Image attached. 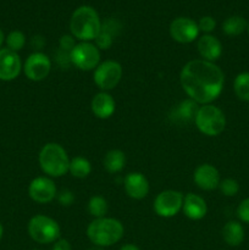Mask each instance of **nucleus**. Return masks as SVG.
<instances>
[{
    "label": "nucleus",
    "instance_id": "f03ea898",
    "mask_svg": "<svg viewBox=\"0 0 249 250\" xmlns=\"http://www.w3.org/2000/svg\"><path fill=\"white\" fill-rule=\"evenodd\" d=\"M70 31L76 41H94L102 31V21L97 10L88 5L77 7L71 15Z\"/></svg>",
    "mask_w": 249,
    "mask_h": 250
},
{
    "label": "nucleus",
    "instance_id": "f257e3e1",
    "mask_svg": "<svg viewBox=\"0 0 249 250\" xmlns=\"http://www.w3.org/2000/svg\"><path fill=\"white\" fill-rule=\"evenodd\" d=\"M180 83L189 99L199 105L212 104L224 90L225 75L215 62L194 59L182 67Z\"/></svg>",
    "mask_w": 249,
    "mask_h": 250
},
{
    "label": "nucleus",
    "instance_id": "f3484780",
    "mask_svg": "<svg viewBox=\"0 0 249 250\" xmlns=\"http://www.w3.org/2000/svg\"><path fill=\"white\" fill-rule=\"evenodd\" d=\"M197 49L200 59L210 62H215L222 55V44L212 34H203L198 38Z\"/></svg>",
    "mask_w": 249,
    "mask_h": 250
},
{
    "label": "nucleus",
    "instance_id": "f8f14e48",
    "mask_svg": "<svg viewBox=\"0 0 249 250\" xmlns=\"http://www.w3.org/2000/svg\"><path fill=\"white\" fill-rule=\"evenodd\" d=\"M28 195L38 204H48L58 195V188L53 178L48 176H38L33 178L28 186Z\"/></svg>",
    "mask_w": 249,
    "mask_h": 250
},
{
    "label": "nucleus",
    "instance_id": "c756f323",
    "mask_svg": "<svg viewBox=\"0 0 249 250\" xmlns=\"http://www.w3.org/2000/svg\"><path fill=\"white\" fill-rule=\"evenodd\" d=\"M76 44H77V42H76V38L72 34H63V36H61L60 41H59L60 50L66 54H70L71 50L76 46Z\"/></svg>",
    "mask_w": 249,
    "mask_h": 250
},
{
    "label": "nucleus",
    "instance_id": "9b49d317",
    "mask_svg": "<svg viewBox=\"0 0 249 250\" xmlns=\"http://www.w3.org/2000/svg\"><path fill=\"white\" fill-rule=\"evenodd\" d=\"M171 38L180 44L193 43L199 38V27L198 22L189 17H177L173 20L168 27Z\"/></svg>",
    "mask_w": 249,
    "mask_h": 250
},
{
    "label": "nucleus",
    "instance_id": "a211bd4d",
    "mask_svg": "<svg viewBox=\"0 0 249 250\" xmlns=\"http://www.w3.org/2000/svg\"><path fill=\"white\" fill-rule=\"evenodd\" d=\"M182 211L187 219L192 221L203 220L208 214L207 202L203 197L195 193H187L183 198Z\"/></svg>",
    "mask_w": 249,
    "mask_h": 250
},
{
    "label": "nucleus",
    "instance_id": "4be33fe9",
    "mask_svg": "<svg viewBox=\"0 0 249 250\" xmlns=\"http://www.w3.org/2000/svg\"><path fill=\"white\" fill-rule=\"evenodd\" d=\"M68 172L71 176L78 180L88 177L92 172V164L84 156H75L70 160V166H68Z\"/></svg>",
    "mask_w": 249,
    "mask_h": 250
},
{
    "label": "nucleus",
    "instance_id": "412c9836",
    "mask_svg": "<svg viewBox=\"0 0 249 250\" xmlns=\"http://www.w3.org/2000/svg\"><path fill=\"white\" fill-rule=\"evenodd\" d=\"M126 165V154L120 149H111L107 151L103 160V166L105 171L111 175L121 172Z\"/></svg>",
    "mask_w": 249,
    "mask_h": 250
},
{
    "label": "nucleus",
    "instance_id": "39448f33",
    "mask_svg": "<svg viewBox=\"0 0 249 250\" xmlns=\"http://www.w3.org/2000/svg\"><path fill=\"white\" fill-rule=\"evenodd\" d=\"M194 125L204 136L217 137L226 128V116L216 105H200L195 115Z\"/></svg>",
    "mask_w": 249,
    "mask_h": 250
},
{
    "label": "nucleus",
    "instance_id": "4468645a",
    "mask_svg": "<svg viewBox=\"0 0 249 250\" xmlns=\"http://www.w3.org/2000/svg\"><path fill=\"white\" fill-rule=\"evenodd\" d=\"M193 181L199 189L214 190L219 188L221 176L219 170L211 164H202L198 166L193 173Z\"/></svg>",
    "mask_w": 249,
    "mask_h": 250
},
{
    "label": "nucleus",
    "instance_id": "393cba45",
    "mask_svg": "<svg viewBox=\"0 0 249 250\" xmlns=\"http://www.w3.org/2000/svg\"><path fill=\"white\" fill-rule=\"evenodd\" d=\"M233 92L242 102H249V72H241L233 81Z\"/></svg>",
    "mask_w": 249,
    "mask_h": 250
},
{
    "label": "nucleus",
    "instance_id": "aec40b11",
    "mask_svg": "<svg viewBox=\"0 0 249 250\" xmlns=\"http://www.w3.org/2000/svg\"><path fill=\"white\" fill-rule=\"evenodd\" d=\"M222 238L229 247H238L244 241V229L239 221H228L222 227Z\"/></svg>",
    "mask_w": 249,
    "mask_h": 250
},
{
    "label": "nucleus",
    "instance_id": "c85d7f7f",
    "mask_svg": "<svg viewBox=\"0 0 249 250\" xmlns=\"http://www.w3.org/2000/svg\"><path fill=\"white\" fill-rule=\"evenodd\" d=\"M198 27L200 32H204L205 34H210L216 28V21L211 16H203L198 21Z\"/></svg>",
    "mask_w": 249,
    "mask_h": 250
},
{
    "label": "nucleus",
    "instance_id": "b1692460",
    "mask_svg": "<svg viewBox=\"0 0 249 250\" xmlns=\"http://www.w3.org/2000/svg\"><path fill=\"white\" fill-rule=\"evenodd\" d=\"M87 210L90 216H93L94 219H102V217L106 216L109 204H107V200L102 195H93L88 200Z\"/></svg>",
    "mask_w": 249,
    "mask_h": 250
},
{
    "label": "nucleus",
    "instance_id": "ddd939ff",
    "mask_svg": "<svg viewBox=\"0 0 249 250\" xmlns=\"http://www.w3.org/2000/svg\"><path fill=\"white\" fill-rule=\"evenodd\" d=\"M22 61L19 53L7 48L0 49V81L10 82L16 80L22 72Z\"/></svg>",
    "mask_w": 249,
    "mask_h": 250
},
{
    "label": "nucleus",
    "instance_id": "4c0bfd02",
    "mask_svg": "<svg viewBox=\"0 0 249 250\" xmlns=\"http://www.w3.org/2000/svg\"><path fill=\"white\" fill-rule=\"evenodd\" d=\"M247 31H248V34H249V22H248V27H247Z\"/></svg>",
    "mask_w": 249,
    "mask_h": 250
},
{
    "label": "nucleus",
    "instance_id": "6e6552de",
    "mask_svg": "<svg viewBox=\"0 0 249 250\" xmlns=\"http://www.w3.org/2000/svg\"><path fill=\"white\" fill-rule=\"evenodd\" d=\"M102 54L92 42H80L70 53V62L81 71H94L100 63Z\"/></svg>",
    "mask_w": 249,
    "mask_h": 250
},
{
    "label": "nucleus",
    "instance_id": "20e7f679",
    "mask_svg": "<svg viewBox=\"0 0 249 250\" xmlns=\"http://www.w3.org/2000/svg\"><path fill=\"white\" fill-rule=\"evenodd\" d=\"M70 160L66 149L61 144L46 143L42 146L38 155V163L41 170L50 178H59L68 172Z\"/></svg>",
    "mask_w": 249,
    "mask_h": 250
},
{
    "label": "nucleus",
    "instance_id": "58836bf2",
    "mask_svg": "<svg viewBox=\"0 0 249 250\" xmlns=\"http://www.w3.org/2000/svg\"><path fill=\"white\" fill-rule=\"evenodd\" d=\"M33 250H38V249H33Z\"/></svg>",
    "mask_w": 249,
    "mask_h": 250
},
{
    "label": "nucleus",
    "instance_id": "c9c22d12",
    "mask_svg": "<svg viewBox=\"0 0 249 250\" xmlns=\"http://www.w3.org/2000/svg\"><path fill=\"white\" fill-rule=\"evenodd\" d=\"M2 236H4V226H2V224L0 222V241H1Z\"/></svg>",
    "mask_w": 249,
    "mask_h": 250
},
{
    "label": "nucleus",
    "instance_id": "dca6fc26",
    "mask_svg": "<svg viewBox=\"0 0 249 250\" xmlns=\"http://www.w3.org/2000/svg\"><path fill=\"white\" fill-rule=\"evenodd\" d=\"M90 110L97 119L107 120L115 114L116 102L109 92H102L94 95L90 102Z\"/></svg>",
    "mask_w": 249,
    "mask_h": 250
},
{
    "label": "nucleus",
    "instance_id": "6ab92c4d",
    "mask_svg": "<svg viewBox=\"0 0 249 250\" xmlns=\"http://www.w3.org/2000/svg\"><path fill=\"white\" fill-rule=\"evenodd\" d=\"M199 106L200 105L198 103L189 99V98L182 100L172 109L171 119L177 124H188L190 121L194 122L195 115H197Z\"/></svg>",
    "mask_w": 249,
    "mask_h": 250
},
{
    "label": "nucleus",
    "instance_id": "7ed1b4c3",
    "mask_svg": "<svg viewBox=\"0 0 249 250\" xmlns=\"http://www.w3.org/2000/svg\"><path fill=\"white\" fill-rule=\"evenodd\" d=\"M85 234L95 247L106 248L121 241L124 234V227L120 220L105 216L93 220L88 225Z\"/></svg>",
    "mask_w": 249,
    "mask_h": 250
},
{
    "label": "nucleus",
    "instance_id": "a878e982",
    "mask_svg": "<svg viewBox=\"0 0 249 250\" xmlns=\"http://www.w3.org/2000/svg\"><path fill=\"white\" fill-rule=\"evenodd\" d=\"M5 43H6L7 49L19 53L26 45V36H24L23 32L15 29V31L10 32L7 37H5Z\"/></svg>",
    "mask_w": 249,
    "mask_h": 250
},
{
    "label": "nucleus",
    "instance_id": "5701e85b",
    "mask_svg": "<svg viewBox=\"0 0 249 250\" xmlns=\"http://www.w3.org/2000/svg\"><path fill=\"white\" fill-rule=\"evenodd\" d=\"M248 22L242 16H229L222 23V31L228 37L241 36L244 31H247Z\"/></svg>",
    "mask_w": 249,
    "mask_h": 250
},
{
    "label": "nucleus",
    "instance_id": "473e14b6",
    "mask_svg": "<svg viewBox=\"0 0 249 250\" xmlns=\"http://www.w3.org/2000/svg\"><path fill=\"white\" fill-rule=\"evenodd\" d=\"M51 250H72L70 242L67 239L59 238L55 243H53V248Z\"/></svg>",
    "mask_w": 249,
    "mask_h": 250
},
{
    "label": "nucleus",
    "instance_id": "f704fd0d",
    "mask_svg": "<svg viewBox=\"0 0 249 250\" xmlns=\"http://www.w3.org/2000/svg\"><path fill=\"white\" fill-rule=\"evenodd\" d=\"M4 42H5L4 32H2L1 29H0V49H1V45H2V44H4Z\"/></svg>",
    "mask_w": 249,
    "mask_h": 250
},
{
    "label": "nucleus",
    "instance_id": "bb28decb",
    "mask_svg": "<svg viewBox=\"0 0 249 250\" xmlns=\"http://www.w3.org/2000/svg\"><path fill=\"white\" fill-rule=\"evenodd\" d=\"M219 189L225 197H234L239 192V183L234 178H224L220 182Z\"/></svg>",
    "mask_w": 249,
    "mask_h": 250
},
{
    "label": "nucleus",
    "instance_id": "cd10ccee",
    "mask_svg": "<svg viewBox=\"0 0 249 250\" xmlns=\"http://www.w3.org/2000/svg\"><path fill=\"white\" fill-rule=\"evenodd\" d=\"M112 43H114V36L104 29H102L94 39V44L99 50H109L112 46Z\"/></svg>",
    "mask_w": 249,
    "mask_h": 250
},
{
    "label": "nucleus",
    "instance_id": "7c9ffc66",
    "mask_svg": "<svg viewBox=\"0 0 249 250\" xmlns=\"http://www.w3.org/2000/svg\"><path fill=\"white\" fill-rule=\"evenodd\" d=\"M237 216H238L239 221L249 225V198H246L239 203L238 208H237Z\"/></svg>",
    "mask_w": 249,
    "mask_h": 250
},
{
    "label": "nucleus",
    "instance_id": "423d86ee",
    "mask_svg": "<svg viewBox=\"0 0 249 250\" xmlns=\"http://www.w3.org/2000/svg\"><path fill=\"white\" fill-rule=\"evenodd\" d=\"M27 232L34 242L39 244L55 243L61 234L60 225L46 215H34L27 225Z\"/></svg>",
    "mask_w": 249,
    "mask_h": 250
},
{
    "label": "nucleus",
    "instance_id": "72a5a7b5",
    "mask_svg": "<svg viewBox=\"0 0 249 250\" xmlns=\"http://www.w3.org/2000/svg\"><path fill=\"white\" fill-rule=\"evenodd\" d=\"M120 250H141V248H138V247L134 246V244L128 243V244H124V246L120 248Z\"/></svg>",
    "mask_w": 249,
    "mask_h": 250
},
{
    "label": "nucleus",
    "instance_id": "9d476101",
    "mask_svg": "<svg viewBox=\"0 0 249 250\" xmlns=\"http://www.w3.org/2000/svg\"><path fill=\"white\" fill-rule=\"evenodd\" d=\"M22 71L29 81L33 82L44 81L51 71L50 58L42 51H34L26 59Z\"/></svg>",
    "mask_w": 249,
    "mask_h": 250
},
{
    "label": "nucleus",
    "instance_id": "2f4dec72",
    "mask_svg": "<svg viewBox=\"0 0 249 250\" xmlns=\"http://www.w3.org/2000/svg\"><path fill=\"white\" fill-rule=\"evenodd\" d=\"M56 199H58V202L62 207H71L75 203L76 197L73 192H71L70 189H62L61 192H58Z\"/></svg>",
    "mask_w": 249,
    "mask_h": 250
},
{
    "label": "nucleus",
    "instance_id": "e433bc0d",
    "mask_svg": "<svg viewBox=\"0 0 249 250\" xmlns=\"http://www.w3.org/2000/svg\"><path fill=\"white\" fill-rule=\"evenodd\" d=\"M88 250H105L104 248H102V247H92V248H89Z\"/></svg>",
    "mask_w": 249,
    "mask_h": 250
},
{
    "label": "nucleus",
    "instance_id": "0eeeda50",
    "mask_svg": "<svg viewBox=\"0 0 249 250\" xmlns=\"http://www.w3.org/2000/svg\"><path fill=\"white\" fill-rule=\"evenodd\" d=\"M124 68L116 60H105L100 62L93 71V81L102 92L115 89L121 82Z\"/></svg>",
    "mask_w": 249,
    "mask_h": 250
},
{
    "label": "nucleus",
    "instance_id": "2eb2a0df",
    "mask_svg": "<svg viewBox=\"0 0 249 250\" xmlns=\"http://www.w3.org/2000/svg\"><path fill=\"white\" fill-rule=\"evenodd\" d=\"M124 188L126 194L131 199L142 200L148 197L150 185L145 176L142 172H129L124 180Z\"/></svg>",
    "mask_w": 249,
    "mask_h": 250
},
{
    "label": "nucleus",
    "instance_id": "1a4fd4ad",
    "mask_svg": "<svg viewBox=\"0 0 249 250\" xmlns=\"http://www.w3.org/2000/svg\"><path fill=\"white\" fill-rule=\"evenodd\" d=\"M183 198L185 195L180 190H163L154 199V212L163 219H171L182 211Z\"/></svg>",
    "mask_w": 249,
    "mask_h": 250
}]
</instances>
